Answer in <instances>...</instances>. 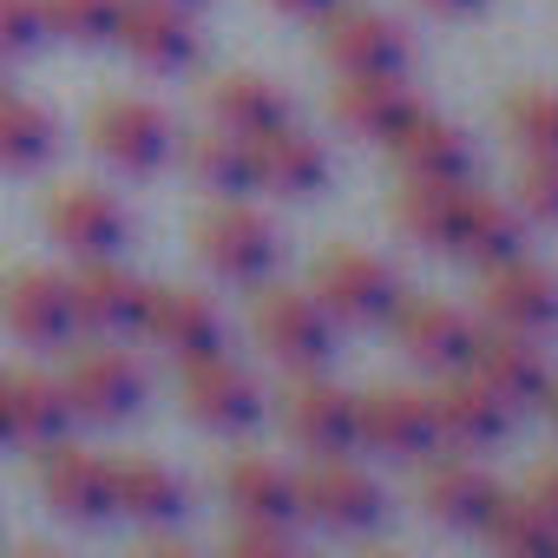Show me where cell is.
Here are the masks:
<instances>
[{
  "instance_id": "obj_1",
  "label": "cell",
  "mask_w": 558,
  "mask_h": 558,
  "mask_svg": "<svg viewBox=\"0 0 558 558\" xmlns=\"http://www.w3.org/2000/svg\"><path fill=\"white\" fill-rule=\"evenodd\" d=\"M310 296L342 323V329H381L395 310H401V269L375 250H355V243H336L316 256L310 269Z\"/></svg>"
},
{
  "instance_id": "obj_2",
  "label": "cell",
  "mask_w": 558,
  "mask_h": 558,
  "mask_svg": "<svg viewBox=\"0 0 558 558\" xmlns=\"http://www.w3.org/2000/svg\"><path fill=\"white\" fill-rule=\"evenodd\" d=\"M250 329H256V349L290 375H310L336 355V316L310 290H263L250 310Z\"/></svg>"
},
{
  "instance_id": "obj_3",
  "label": "cell",
  "mask_w": 558,
  "mask_h": 558,
  "mask_svg": "<svg viewBox=\"0 0 558 558\" xmlns=\"http://www.w3.org/2000/svg\"><path fill=\"white\" fill-rule=\"evenodd\" d=\"M93 151L112 165V171H125V178H151V171H165L171 165V151H178V125H171V112L165 106H151V99H106L99 112H93Z\"/></svg>"
},
{
  "instance_id": "obj_4",
  "label": "cell",
  "mask_w": 558,
  "mask_h": 558,
  "mask_svg": "<svg viewBox=\"0 0 558 558\" xmlns=\"http://www.w3.org/2000/svg\"><path fill=\"white\" fill-rule=\"evenodd\" d=\"M480 323L545 342L558 329V269H545L532 256H506V263L480 269Z\"/></svg>"
},
{
  "instance_id": "obj_5",
  "label": "cell",
  "mask_w": 558,
  "mask_h": 558,
  "mask_svg": "<svg viewBox=\"0 0 558 558\" xmlns=\"http://www.w3.org/2000/svg\"><path fill=\"white\" fill-rule=\"evenodd\" d=\"M381 512H388V493L349 453L310 460V473H296V519H316L329 532H375Z\"/></svg>"
},
{
  "instance_id": "obj_6",
  "label": "cell",
  "mask_w": 558,
  "mask_h": 558,
  "mask_svg": "<svg viewBox=\"0 0 558 558\" xmlns=\"http://www.w3.org/2000/svg\"><path fill=\"white\" fill-rule=\"evenodd\" d=\"M276 223L263 210H250L243 197H223L204 223H197V256L210 276H223V283H263V276L276 269Z\"/></svg>"
},
{
  "instance_id": "obj_7",
  "label": "cell",
  "mask_w": 558,
  "mask_h": 558,
  "mask_svg": "<svg viewBox=\"0 0 558 558\" xmlns=\"http://www.w3.org/2000/svg\"><path fill=\"white\" fill-rule=\"evenodd\" d=\"M395 329V349L427 368V375H453L466 368L473 342H480V316H466L460 303H440V296H401V310L388 316Z\"/></svg>"
},
{
  "instance_id": "obj_8",
  "label": "cell",
  "mask_w": 558,
  "mask_h": 558,
  "mask_svg": "<svg viewBox=\"0 0 558 558\" xmlns=\"http://www.w3.org/2000/svg\"><path fill=\"white\" fill-rule=\"evenodd\" d=\"M499 493H506V486H499L480 460H466V453H453V447H434V453L421 460V480H414L421 512H427L434 525H447V532H480L486 512L499 506Z\"/></svg>"
},
{
  "instance_id": "obj_9",
  "label": "cell",
  "mask_w": 558,
  "mask_h": 558,
  "mask_svg": "<svg viewBox=\"0 0 558 558\" xmlns=\"http://www.w3.org/2000/svg\"><path fill=\"white\" fill-rule=\"evenodd\" d=\"M323 60L336 73H408L414 60V40L395 14L381 8H336L323 14Z\"/></svg>"
},
{
  "instance_id": "obj_10",
  "label": "cell",
  "mask_w": 558,
  "mask_h": 558,
  "mask_svg": "<svg viewBox=\"0 0 558 558\" xmlns=\"http://www.w3.org/2000/svg\"><path fill=\"white\" fill-rule=\"evenodd\" d=\"M283 434L310 453V460H329V453H355L362 434H355V395L323 381V368L310 375H290L283 388Z\"/></svg>"
},
{
  "instance_id": "obj_11",
  "label": "cell",
  "mask_w": 558,
  "mask_h": 558,
  "mask_svg": "<svg viewBox=\"0 0 558 558\" xmlns=\"http://www.w3.org/2000/svg\"><path fill=\"white\" fill-rule=\"evenodd\" d=\"M355 434H362L368 453L401 460V466H421L440 447L434 408H427L421 388H368V395H355Z\"/></svg>"
},
{
  "instance_id": "obj_12",
  "label": "cell",
  "mask_w": 558,
  "mask_h": 558,
  "mask_svg": "<svg viewBox=\"0 0 558 558\" xmlns=\"http://www.w3.org/2000/svg\"><path fill=\"white\" fill-rule=\"evenodd\" d=\"M466 375L473 381H486L512 414H525V408H545V395H551V362H545V349H538V336H512V329H486L480 323V342H473V355H466Z\"/></svg>"
},
{
  "instance_id": "obj_13",
  "label": "cell",
  "mask_w": 558,
  "mask_h": 558,
  "mask_svg": "<svg viewBox=\"0 0 558 558\" xmlns=\"http://www.w3.org/2000/svg\"><path fill=\"white\" fill-rule=\"evenodd\" d=\"M0 323L27 349H66L80 316H73V283L53 269H14L0 283Z\"/></svg>"
},
{
  "instance_id": "obj_14",
  "label": "cell",
  "mask_w": 558,
  "mask_h": 558,
  "mask_svg": "<svg viewBox=\"0 0 558 558\" xmlns=\"http://www.w3.org/2000/svg\"><path fill=\"white\" fill-rule=\"evenodd\" d=\"M427 408H434L440 447H453V453H486V447H499V440L512 434V408H506L486 381H473L466 368L440 375V381L427 388Z\"/></svg>"
},
{
  "instance_id": "obj_15",
  "label": "cell",
  "mask_w": 558,
  "mask_h": 558,
  "mask_svg": "<svg viewBox=\"0 0 558 558\" xmlns=\"http://www.w3.org/2000/svg\"><path fill=\"white\" fill-rule=\"evenodd\" d=\"M47 230H53V243H60L66 256L99 263V256H119V250H125L132 217H125V204H119L112 191H99V184H66V191H53V204H47Z\"/></svg>"
},
{
  "instance_id": "obj_16",
  "label": "cell",
  "mask_w": 558,
  "mask_h": 558,
  "mask_svg": "<svg viewBox=\"0 0 558 558\" xmlns=\"http://www.w3.org/2000/svg\"><path fill=\"white\" fill-rule=\"evenodd\" d=\"M184 414L210 434H250L263 421V388L250 368H236L230 355L210 362H184Z\"/></svg>"
},
{
  "instance_id": "obj_17",
  "label": "cell",
  "mask_w": 558,
  "mask_h": 558,
  "mask_svg": "<svg viewBox=\"0 0 558 558\" xmlns=\"http://www.w3.org/2000/svg\"><path fill=\"white\" fill-rule=\"evenodd\" d=\"M414 112H421V93L408 86V73H342V86L329 99V119L368 145H388Z\"/></svg>"
},
{
  "instance_id": "obj_18",
  "label": "cell",
  "mask_w": 558,
  "mask_h": 558,
  "mask_svg": "<svg viewBox=\"0 0 558 558\" xmlns=\"http://www.w3.org/2000/svg\"><path fill=\"white\" fill-rule=\"evenodd\" d=\"M138 336H151L178 368H184V362L223 355V316H217V303L197 296V290H151V296H145Z\"/></svg>"
},
{
  "instance_id": "obj_19",
  "label": "cell",
  "mask_w": 558,
  "mask_h": 558,
  "mask_svg": "<svg viewBox=\"0 0 558 558\" xmlns=\"http://www.w3.org/2000/svg\"><path fill=\"white\" fill-rule=\"evenodd\" d=\"M40 493L60 519L73 525H99L112 519V460L93 453V447H66L53 440L47 447V466H40Z\"/></svg>"
},
{
  "instance_id": "obj_20",
  "label": "cell",
  "mask_w": 558,
  "mask_h": 558,
  "mask_svg": "<svg viewBox=\"0 0 558 558\" xmlns=\"http://www.w3.org/2000/svg\"><path fill=\"white\" fill-rule=\"evenodd\" d=\"M112 40L145 66V73H184L197 60V27L184 8H165V0H125Z\"/></svg>"
},
{
  "instance_id": "obj_21",
  "label": "cell",
  "mask_w": 558,
  "mask_h": 558,
  "mask_svg": "<svg viewBox=\"0 0 558 558\" xmlns=\"http://www.w3.org/2000/svg\"><path fill=\"white\" fill-rule=\"evenodd\" d=\"M250 171H256V191H276V197H316L329 184V151L323 138L296 132L290 119L269 125L250 138Z\"/></svg>"
},
{
  "instance_id": "obj_22",
  "label": "cell",
  "mask_w": 558,
  "mask_h": 558,
  "mask_svg": "<svg viewBox=\"0 0 558 558\" xmlns=\"http://www.w3.org/2000/svg\"><path fill=\"white\" fill-rule=\"evenodd\" d=\"M66 401H73V414H86V421H125V414H138V401H145V375H138V362L119 355V349H86V355H73V368H66Z\"/></svg>"
},
{
  "instance_id": "obj_23",
  "label": "cell",
  "mask_w": 558,
  "mask_h": 558,
  "mask_svg": "<svg viewBox=\"0 0 558 558\" xmlns=\"http://www.w3.org/2000/svg\"><path fill=\"white\" fill-rule=\"evenodd\" d=\"M145 283L132 269H119L112 256H99V263H80V276H73V316H80V329H99V336H125V329H138L145 323Z\"/></svg>"
},
{
  "instance_id": "obj_24",
  "label": "cell",
  "mask_w": 558,
  "mask_h": 558,
  "mask_svg": "<svg viewBox=\"0 0 558 558\" xmlns=\"http://www.w3.org/2000/svg\"><path fill=\"white\" fill-rule=\"evenodd\" d=\"M388 151H395V165H401V178H473V138L453 125V119H440V112H414L395 138H388Z\"/></svg>"
},
{
  "instance_id": "obj_25",
  "label": "cell",
  "mask_w": 558,
  "mask_h": 558,
  "mask_svg": "<svg viewBox=\"0 0 558 558\" xmlns=\"http://www.w3.org/2000/svg\"><path fill=\"white\" fill-rule=\"evenodd\" d=\"M466 191H473V178H460V184H453V178H401L388 217H395V230H401L408 243H421V250H453Z\"/></svg>"
},
{
  "instance_id": "obj_26",
  "label": "cell",
  "mask_w": 558,
  "mask_h": 558,
  "mask_svg": "<svg viewBox=\"0 0 558 558\" xmlns=\"http://www.w3.org/2000/svg\"><path fill=\"white\" fill-rule=\"evenodd\" d=\"M447 256H466L473 269H493L506 256H525V217H519V204L486 197V191H466L460 230H453V250Z\"/></svg>"
},
{
  "instance_id": "obj_27",
  "label": "cell",
  "mask_w": 558,
  "mask_h": 558,
  "mask_svg": "<svg viewBox=\"0 0 558 558\" xmlns=\"http://www.w3.org/2000/svg\"><path fill=\"white\" fill-rule=\"evenodd\" d=\"M0 381H8V440H27V447L66 440V427H73L66 381H47L34 368H14V375H0Z\"/></svg>"
},
{
  "instance_id": "obj_28",
  "label": "cell",
  "mask_w": 558,
  "mask_h": 558,
  "mask_svg": "<svg viewBox=\"0 0 558 558\" xmlns=\"http://www.w3.org/2000/svg\"><path fill=\"white\" fill-rule=\"evenodd\" d=\"M204 106H210V125H223L236 138H256V132L290 119V93L276 86V80H263V73H223V80H210Z\"/></svg>"
},
{
  "instance_id": "obj_29",
  "label": "cell",
  "mask_w": 558,
  "mask_h": 558,
  "mask_svg": "<svg viewBox=\"0 0 558 558\" xmlns=\"http://www.w3.org/2000/svg\"><path fill=\"white\" fill-rule=\"evenodd\" d=\"M184 506H191V486L171 466H158V460H112V512H125L138 525H171V519H184Z\"/></svg>"
},
{
  "instance_id": "obj_30",
  "label": "cell",
  "mask_w": 558,
  "mask_h": 558,
  "mask_svg": "<svg viewBox=\"0 0 558 558\" xmlns=\"http://www.w3.org/2000/svg\"><path fill=\"white\" fill-rule=\"evenodd\" d=\"M223 499L236 519H296V473L263 453H243L223 466Z\"/></svg>"
},
{
  "instance_id": "obj_31",
  "label": "cell",
  "mask_w": 558,
  "mask_h": 558,
  "mask_svg": "<svg viewBox=\"0 0 558 558\" xmlns=\"http://www.w3.org/2000/svg\"><path fill=\"white\" fill-rule=\"evenodd\" d=\"M480 538L506 558H551L558 551V519L532 499V493H499V506L486 512Z\"/></svg>"
},
{
  "instance_id": "obj_32",
  "label": "cell",
  "mask_w": 558,
  "mask_h": 558,
  "mask_svg": "<svg viewBox=\"0 0 558 558\" xmlns=\"http://www.w3.org/2000/svg\"><path fill=\"white\" fill-rule=\"evenodd\" d=\"M60 151V125L47 106L0 93V171H40Z\"/></svg>"
},
{
  "instance_id": "obj_33",
  "label": "cell",
  "mask_w": 558,
  "mask_h": 558,
  "mask_svg": "<svg viewBox=\"0 0 558 558\" xmlns=\"http://www.w3.org/2000/svg\"><path fill=\"white\" fill-rule=\"evenodd\" d=\"M184 165H191V178H197L204 191H217V197H243V191H256L250 138H236V132H223V125L197 132V138L184 145Z\"/></svg>"
},
{
  "instance_id": "obj_34",
  "label": "cell",
  "mask_w": 558,
  "mask_h": 558,
  "mask_svg": "<svg viewBox=\"0 0 558 558\" xmlns=\"http://www.w3.org/2000/svg\"><path fill=\"white\" fill-rule=\"evenodd\" d=\"M499 119H506V138L525 158H558V93L551 86H519L499 106Z\"/></svg>"
},
{
  "instance_id": "obj_35",
  "label": "cell",
  "mask_w": 558,
  "mask_h": 558,
  "mask_svg": "<svg viewBox=\"0 0 558 558\" xmlns=\"http://www.w3.org/2000/svg\"><path fill=\"white\" fill-rule=\"evenodd\" d=\"M119 8L125 0H40V21H47V34L73 40V47H99V40H112Z\"/></svg>"
},
{
  "instance_id": "obj_36",
  "label": "cell",
  "mask_w": 558,
  "mask_h": 558,
  "mask_svg": "<svg viewBox=\"0 0 558 558\" xmlns=\"http://www.w3.org/2000/svg\"><path fill=\"white\" fill-rule=\"evenodd\" d=\"M512 204H519L525 223L558 230V158H525L519 165V184H512Z\"/></svg>"
},
{
  "instance_id": "obj_37",
  "label": "cell",
  "mask_w": 558,
  "mask_h": 558,
  "mask_svg": "<svg viewBox=\"0 0 558 558\" xmlns=\"http://www.w3.org/2000/svg\"><path fill=\"white\" fill-rule=\"evenodd\" d=\"M40 40H47L40 0H0V60H14V53H27Z\"/></svg>"
},
{
  "instance_id": "obj_38",
  "label": "cell",
  "mask_w": 558,
  "mask_h": 558,
  "mask_svg": "<svg viewBox=\"0 0 558 558\" xmlns=\"http://www.w3.org/2000/svg\"><path fill=\"white\" fill-rule=\"evenodd\" d=\"M230 551H296V519H236Z\"/></svg>"
},
{
  "instance_id": "obj_39",
  "label": "cell",
  "mask_w": 558,
  "mask_h": 558,
  "mask_svg": "<svg viewBox=\"0 0 558 558\" xmlns=\"http://www.w3.org/2000/svg\"><path fill=\"white\" fill-rule=\"evenodd\" d=\"M532 499H538V506L558 519V460H545V466L532 473Z\"/></svg>"
},
{
  "instance_id": "obj_40",
  "label": "cell",
  "mask_w": 558,
  "mask_h": 558,
  "mask_svg": "<svg viewBox=\"0 0 558 558\" xmlns=\"http://www.w3.org/2000/svg\"><path fill=\"white\" fill-rule=\"evenodd\" d=\"M421 14H434V21H466V14H480L486 0H414Z\"/></svg>"
},
{
  "instance_id": "obj_41",
  "label": "cell",
  "mask_w": 558,
  "mask_h": 558,
  "mask_svg": "<svg viewBox=\"0 0 558 558\" xmlns=\"http://www.w3.org/2000/svg\"><path fill=\"white\" fill-rule=\"evenodd\" d=\"M269 8H276V14H290V21H323L336 0H269Z\"/></svg>"
},
{
  "instance_id": "obj_42",
  "label": "cell",
  "mask_w": 558,
  "mask_h": 558,
  "mask_svg": "<svg viewBox=\"0 0 558 558\" xmlns=\"http://www.w3.org/2000/svg\"><path fill=\"white\" fill-rule=\"evenodd\" d=\"M0 447H8V381H0Z\"/></svg>"
},
{
  "instance_id": "obj_43",
  "label": "cell",
  "mask_w": 558,
  "mask_h": 558,
  "mask_svg": "<svg viewBox=\"0 0 558 558\" xmlns=\"http://www.w3.org/2000/svg\"><path fill=\"white\" fill-rule=\"evenodd\" d=\"M165 8H184V14H191V8H204V0H165Z\"/></svg>"
},
{
  "instance_id": "obj_44",
  "label": "cell",
  "mask_w": 558,
  "mask_h": 558,
  "mask_svg": "<svg viewBox=\"0 0 558 558\" xmlns=\"http://www.w3.org/2000/svg\"><path fill=\"white\" fill-rule=\"evenodd\" d=\"M545 408H551V421H558V381H551V395H545Z\"/></svg>"
}]
</instances>
